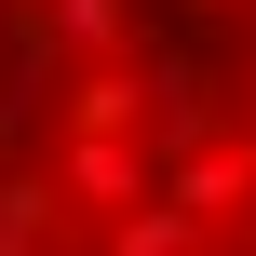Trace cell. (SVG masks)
<instances>
[{
	"mask_svg": "<svg viewBox=\"0 0 256 256\" xmlns=\"http://www.w3.org/2000/svg\"><path fill=\"white\" fill-rule=\"evenodd\" d=\"M68 189H81V202H135V189H148V162H135V148H108V122H81V148H68Z\"/></svg>",
	"mask_w": 256,
	"mask_h": 256,
	"instance_id": "obj_1",
	"label": "cell"
},
{
	"mask_svg": "<svg viewBox=\"0 0 256 256\" xmlns=\"http://www.w3.org/2000/svg\"><path fill=\"white\" fill-rule=\"evenodd\" d=\"M243 176H256V162H189V176H176V202H189V216H216V202H243Z\"/></svg>",
	"mask_w": 256,
	"mask_h": 256,
	"instance_id": "obj_2",
	"label": "cell"
},
{
	"mask_svg": "<svg viewBox=\"0 0 256 256\" xmlns=\"http://www.w3.org/2000/svg\"><path fill=\"white\" fill-rule=\"evenodd\" d=\"M0 243H40V189L27 176H0Z\"/></svg>",
	"mask_w": 256,
	"mask_h": 256,
	"instance_id": "obj_3",
	"label": "cell"
},
{
	"mask_svg": "<svg viewBox=\"0 0 256 256\" xmlns=\"http://www.w3.org/2000/svg\"><path fill=\"white\" fill-rule=\"evenodd\" d=\"M243 108H256V54H243Z\"/></svg>",
	"mask_w": 256,
	"mask_h": 256,
	"instance_id": "obj_4",
	"label": "cell"
}]
</instances>
